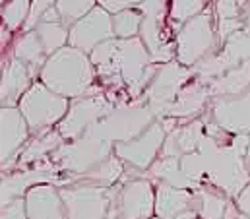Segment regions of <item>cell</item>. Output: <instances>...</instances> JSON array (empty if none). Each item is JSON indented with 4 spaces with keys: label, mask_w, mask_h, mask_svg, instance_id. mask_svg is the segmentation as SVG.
Masks as SVG:
<instances>
[{
    "label": "cell",
    "mask_w": 250,
    "mask_h": 219,
    "mask_svg": "<svg viewBox=\"0 0 250 219\" xmlns=\"http://www.w3.org/2000/svg\"><path fill=\"white\" fill-rule=\"evenodd\" d=\"M249 136L235 134L231 144H219L206 134L198 152L181 157L185 175L198 186H213L235 200L250 184V175L245 165Z\"/></svg>",
    "instance_id": "6da1fadb"
},
{
    "label": "cell",
    "mask_w": 250,
    "mask_h": 219,
    "mask_svg": "<svg viewBox=\"0 0 250 219\" xmlns=\"http://www.w3.org/2000/svg\"><path fill=\"white\" fill-rule=\"evenodd\" d=\"M95 78L89 55L70 45L49 56L39 74V82L70 101L87 95L93 89Z\"/></svg>",
    "instance_id": "7a4b0ae2"
},
{
    "label": "cell",
    "mask_w": 250,
    "mask_h": 219,
    "mask_svg": "<svg viewBox=\"0 0 250 219\" xmlns=\"http://www.w3.org/2000/svg\"><path fill=\"white\" fill-rule=\"evenodd\" d=\"M140 39L149 51L153 64L177 60V35L181 23L171 20V0H142Z\"/></svg>",
    "instance_id": "3957f363"
},
{
    "label": "cell",
    "mask_w": 250,
    "mask_h": 219,
    "mask_svg": "<svg viewBox=\"0 0 250 219\" xmlns=\"http://www.w3.org/2000/svg\"><path fill=\"white\" fill-rule=\"evenodd\" d=\"M155 120L157 118L151 112V109L144 101L138 99V101H128L125 105H117L105 118L93 124L85 134L107 140L111 144L130 142L138 138L142 132H146Z\"/></svg>",
    "instance_id": "277c9868"
},
{
    "label": "cell",
    "mask_w": 250,
    "mask_h": 219,
    "mask_svg": "<svg viewBox=\"0 0 250 219\" xmlns=\"http://www.w3.org/2000/svg\"><path fill=\"white\" fill-rule=\"evenodd\" d=\"M194 78H196L194 70L183 66L177 60L167 62V64H157L155 74L149 80L140 101H144L151 109L157 120L167 118V114L173 107V103L177 101L181 89Z\"/></svg>",
    "instance_id": "5b68a950"
},
{
    "label": "cell",
    "mask_w": 250,
    "mask_h": 219,
    "mask_svg": "<svg viewBox=\"0 0 250 219\" xmlns=\"http://www.w3.org/2000/svg\"><path fill=\"white\" fill-rule=\"evenodd\" d=\"M18 109L27 120L31 136H37L62 122L70 109V99L51 91L43 82H35L21 97Z\"/></svg>",
    "instance_id": "8992f818"
},
{
    "label": "cell",
    "mask_w": 250,
    "mask_h": 219,
    "mask_svg": "<svg viewBox=\"0 0 250 219\" xmlns=\"http://www.w3.org/2000/svg\"><path fill=\"white\" fill-rule=\"evenodd\" d=\"M215 14L206 10L204 14L183 23L177 35V62L187 68H194L198 62L217 53Z\"/></svg>",
    "instance_id": "52a82bcc"
},
{
    "label": "cell",
    "mask_w": 250,
    "mask_h": 219,
    "mask_svg": "<svg viewBox=\"0 0 250 219\" xmlns=\"http://www.w3.org/2000/svg\"><path fill=\"white\" fill-rule=\"evenodd\" d=\"M155 218V184L146 176L125 173L115 184V198L109 219H151Z\"/></svg>",
    "instance_id": "ba28073f"
},
{
    "label": "cell",
    "mask_w": 250,
    "mask_h": 219,
    "mask_svg": "<svg viewBox=\"0 0 250 219\" xmlns=\"http://www.w3.org/2000/svg\"><path fill=\"white\" fill-rule=\"evenodd\" d=\"M115 153V144L93 138V136H82L74 142H64L62 146L51 155V161L61 169V173L78 176L93 169L95 165L109 159Z\"/></svg>",
    "instance_id": "9c48e42d"
},
{
    "label": "cell",
    "mask_w": 250,
    "mask_h": 219,
    "mask_svg": "<svg viewBox=\"0 0 250 219\" xmlns=\"http://www.w3.org/2000/svg\"><path fill=\"white\" fill-rule=\"evenodd\" d=\"M61 196L66 219H109L115 186L101 188L89 184H68L61 188Z\"/></svg>",
    "instance_id": "30bf717a"
},
{
    "label": "cell",
    "mask_w": 250,
    "mask_h": 219,
    "mask_svg": "<svg viewBox=\"0 0 250 219\" xmlns=\"http://www.w3.org/2000/svg\"><path fill=\"white\" fill-rule=\"evenodd\" d=\"M115 107L117 105L107 97V93H87L83 97L72 99L70 109L62 122L57 126V130L62 134L64 142L80 140L93 124L105 118Z\"/></svg>",
    "instance_id": "8fae6325"
},
{
    "label": "cell",
    "mask_w": 250,
    "mask_h": 219,
    "mask_svg": "<svg viewBox=\"0 0 250 219\" xmlns=\"http://www.w3.org/2000/svg\"><path fill=\"white\" fill-rule=\"evenodd\" d=\"M167 138V130L161 120H155L146 132L130 142L115 144V155L128 167L138 173H144L155 163L161 155L163 144Z\"/></svg>",
    "instance_id": "7c38bea8"
},
{
    "label": "cell",
    "mask_w": 250,
    "mask_h": 219,
    "mask_svg": "<svg viewBox=\"0 0 250 219\" xmlns=\"http://www.w3.org/2000/svg\"><path fill=\"white\" fill-rule=\"evenodd\" d=\"M109 39H115L113 16L105 8L95 6L85 18H82L78 23L70 27L68 45L83 51L85 55H91L95 47H99Z\"/></svg>",
    "instance_id": "4fadbf2b"
},
{
    "label": "cell",
    "mask_w": 250,
    "mask_h": 219,
    "mask_svg": "<svg viewBox=\"0 0 250 219\" xmlns=\"http://www.w3.org/2000/svg\"><path fill=\"white\" fill-rule=\"evenodd\" d=\"M206 114L231 134H250V88L223 97H211Z\"/></svg>",
    "instance_id": "5bb4252c"
},
{
    "label": "cell",
    "mask_w": 250,
    "mask_h": 219,
    "mask_svg": "<svg viewBox=\"0 0 250 219\" xmlns=\"http://www.w3.org/2000/svg\"><path fill=\"white\" fill-rule=\"evenodd\" d=\"M0 159H2V173H8L12 165L18 163L21 150L27 146L31 130L23 114L18 107H2L0 109Z\"/></svg>",
    "instance_id": "9a60e30c"
},
{
    "label": "cell",
    "mask_w": 250,
    "mask_h": 219,
    "mask_svg": "<svg viewBox=\"0 0 250 219\" xmlns=\"http://www.w3.org/2000/svg\"><path fill=\"white\" fill-rule=\"evenodd\" d=\"M39 74H41L39 70L21 62L20 58L10 56L8 60H2V88H0L2 107H18L21 97L37 82Z\"/></svg>",
    "instance_id": "2e32d148"
},
{
    "label": "cell",
    "mask_w": 250,
    "mask_h": 219,
    "mask_svg": "<svg viewBox=\"0 0 250 219\" xmlns=\"http://www.w3.org/2000/svg\"><path fill=\"white\" fill-rule=\"evenodd\" d=\"M204 136H206V116L181 120L179 126L167 134L159 157H185L188 153H194L198 152V146Z\"/></svg>",
    "instance_id": "e0dca14e"
},
{
    "label": "cell",
    "mask_w": 250,
    "mask_h": 219,
    "mask_svg": "<svg viewBox=\"0 0 250 219\" xmlns=\"http://www.w3.org/2000/svg\"><path fill=\"white\" fill-rule=\"evenodd\" d=\"M27 219H66L61 188L57 184H37L25 194Z\"/></svg>",
    "instance_id": "ac0fdd59"
},
{
    "label": "cell",
    "mask_w": 250,
    "mask_h": 219,
    "mask_svg": "<svg viewBox=\"0 0 250 219\" xmlns=\"http://www.w3.org/2000/svg\"><path fill=\"white\" fill-rule=\"evenodd\" d=\"M209 101H211L209 86L204 84V82H200L198 78H194L192 82H188L187 86L181 89L177 101L173 103V107H171L167 116L181 118V120L200 118L208 110Z\"/></svg>",
    "instance_id": "d6986e66"
},
{
    "label": "cell",
    "mask_w": 250,
    "mask_h": 219,
    "mask_svg": "<svg viewBox=\"0 0 250 219\" xmlns=\"http://www.w3.org/2000/svg\"><path fill=\"white\" fill-rule=\"evenodd\" d=\"M126 173V165L113 153L109 159L95 165L83 175L70 176L66 175V186L68 184H89V186H101V188H113L123 180Z\"/></svg>",
    "instance_id": "ffe728a7"
},
{
    "label": "cell",
    "mask_w": 250,
    "mask_h": 219,
    "mask_svg": "<svg viewBox=\"0 0 250 219\" xmlns=\"http://www.w3.org/2000/svg\"><path fill=\"white\" fill-rule=\"evenodd\" d=\"M192 190L175 188L165 182L155 184V218L177 219L185 212H190Z\"/></svg>",
    "instance_id": "44dd1931"
},
{
    "label": "cell",
    "mask_w": 250,
    "mask_h": 219,
    "mask_svg": "<svg viewBox=\"0 0 250 219\" xmlns=\"http://www.w3.org/2000/svg\"><path fill=\"white\" fill-rule=\"evenodd\" d=\"M231 200L233 198H229L225 192L204 184L192 190L190 210L200 219H227V208Z\"/></svg>",
    "instance_id": "7402d4cb"
},
{
    "label": "cell",
    "mask_w": 250,
    "mask_h": 219,
    "mask_svg": "<svg viewBox=\"0 0 250 219\" xmlns=\"http://www.w3.org/2000/svg\"><path fill=\"white\" fill-rule=\"evenodd\" d=\"M64 144L62 134L57 128H51L47 132H41L37 136H33V140L27 142V146L21 150L20 157H18V167L23 171L27 165H37L41 161L51 159V155Z\"/></svg>",
    "instance_id": "603a6c76"
},
{
    "label": "cell",
    "mask_w": 250,
    "mask_h": 219,
    "mask_svg": "<svg viewBox=\"0 0 250 219\" xmlns=\"http://www.w3.org/2000/svg\"><path fill=\"white\" fill-rule=\"evenodd\" d=\"M144 176L149 178L153 184L165 182V184H171L175 188H185V190L200 188L194 180H190L185 175V171L181 167V157H159L155 163L146 171Z\"/></svg>",
    "instance_id": "cb8c5ba5"
},
{
    "label": "cell",
    "mask_w": 250,
    "mask_h": 219,
    "mask_svg": "<svg viewBox=\"0 0 250 219\" xmlns=\"http://www.w3.org/2000/svg\"><path fill=\"white\" fill-rule=\"evenodd\" d=\"M211 97H223V95H235L250 88V60L241 62L239 66L231 68L223 76L215 78L208 84Z\"/></svg>",
    "instance_id": "d4e9b609"
},
{
    "label": "cell",
    "mask_w": 250,
    "mask_h": 219,
    "mask_svg": "<svg viewBox=\"0 0 250 219\" xmlns=\"http://www.w3.org/2000/svg\"><path fill=\"white\" fill-rule=\"evenodd\" d=\"M12 56L20 58L21 62L33 66L39 72H41V68L45 66V62L49 58L43 45H41V41H39V37H37V33H35V29L33 31H21L20 37H16Z\"/></svg>",
    "instance_id": "484cf974"
},
{
    "label": "cell",
    "mask_w": 250,
    "mask_h": 219,
    "mask_svg": "<svg viewBox=\"0 0 250 219\" xmlns=\"http://www.w3.org/2000/svg\"><path fill=\"white\" fill-rule=\"evenodd\" d=\"M140 27H142V12L140 8H130L123 10L113 16V29L117 39H132L140 37Z\"/></svg>",
    "instance_id": "4316f807"
},
{
    "label": "cell",
    "mask_w": 250,
    "mask_h": 219,
    "mask_svg": "<svg viewBox=\"0 0 250 219\" xmlns=\"http://www.w3.org/2000/svg\"><path fill=\"white\" fill-rule=\"evenodd\" d=\"M97 0H59L57 10L61 14L62 23L70 29L74 23H78L82 18H85L93 8Z\"/></svg>",
    "instance_id": "83f0119b"
},
{
    "label": "cell",
    "mask_w": 250,
    "mask_h": 219,
    "mask_svg": "<svg viewBox=\"0 0 250 219\" xmlns=\"http://www.w3.org/2000/svg\"><path fill=\"white\" fill-rule=\"evenodd\" d=\"M31 2L33 0H6L2 6V20L8 29H23L31 12Z\"/></svg>",
    "instance_id": "f1b7e54d"
},
{
    "label": "cell",
    "mask_w": 250,
    "mask_h": 219,
    "mask_svg": "<svg viewBox=\"0 0 250 219\" xmlns=\"http://www.w3.org/2000/svg\"><path fill=\"white\" fill-rule=\"evenodd\" d=\"M208 0H171V20L177 23H187L192 18L206 12Z\"/></svg>",
    "instance_id": "f546056e"
},
{
    "label": "cell",
    "mask_w": 250,
    "mask_h": 219,
    "mask_svg": "<svg viewBox=\"0 0 250 219\" xmlns=\"http://www.w3.org/2000/svg\"><path fill=\"white\" fill-rule=\"evenodd\" d=\"M57 2H59V0H33V2H31L29 18H27V22H25V25H23L21 31H33V29L41 23L43 16H45L51 8L57 6Z\"/></svg>",
    "instance_id": "4dcf8cb0"
},
{
    "label": "cell",
    "mask_w": 250,
    "mask_h": 219,
    "mask_svg": "<svg viewBox=\"0 0 250 219\" xmlns=\"http://www.w3.org/2000/svg\"><path fill=\"white\" fill-rule=\"evenodd\" d=\"M213 10H215V20H233L241 16V6L239 0H213Z\"/></svg>",
    "instance_id": "1f68e13d"
},
{
    "label": "cell",
    "mask_w": 250,
    "mask_h": 219,
    "mask_svg": "<svg viewBox=\"0 0 250 219\" xmlns=\"http://www.w3.org/2000/svg\"><path fill=\"white\" fill-rule=\"evenodd\" d=\"M0 219H27V208L25 198H16L8 204H2Z\"/></svg>",
    "instance_id": "d6a6232c"
},
{
    "label": "cell",
    "mask_w": 250,
    "mask_h": 219,
    "mask_svg": "<svg viewBox=\"0 0 250 219\" xmlns=\"http://www.w3.org/2000/svg\"><path fill=\"white\" fill-rule=\"evenodd\" d=\"M142 4V0H97V6L105 8L107 12H111L113 16L123 12V10H130V8H138Z\"/></svg>",
    "instance_id": "836d02e7"
},
{
    "label": "cell",
    "mask_w": 250,
    "mask_h": 219,
    "mask_svg": "<svg viewBox=\"0 0 250 219\" xmlns=\"http://www.w3.org/2000/svg\"><path fill=\"white\" fill-rule=\"evenodd\" d=\"M235 204H237V208H239L241 214H245V216L250 218V184L235 198Z\"/></svg>",
    "instance_id": "e575fe53"
},
{
    "label": "cell",
    "mask_w": 250,
    "mask_h": 219,
    "mask_svg": "<svg viewBox=\"0 0 250 219\" xmlns=\"http://www.w3.org/2000/svg\"><path fill=\"white\" fill-rule=\"evenodd\" d=\"M245 165H247V171L250 175V136H249V148H247V153H245Z\"/></svg>",
    "instance_id": "d590c367"
},
{
    "label": "cell",
    "mask_w": 250,
    "mask_h": 219,
    "mask_svg": "<svg viewBox=\"0 0 250 219\" xmlns=\"http://www.w3.org/2000/svg\"><path fill=\"white\" fill-rule=\"evenodd\" d=\"M177 219H200V218H198V216H196V214H194V212L190 210V212H185L183 216H179Z\"/></svg>",
    "instance_id": "8d00e7d4"
},
{
    "label": "cell",
    "mask_w": 250,
    "mask_h": 219,
    "mask_svg": "<svg viewBox=\"0 0 250 219\" xmlns=\"http://www.w3.org/2000/svg\"><path fill=\"white\" fill-rule=\"evenodd\" d=\"M250 0H239V6H241V8H243V6H247V4H249Z\"/></svg>",
    "instance_id": "74e56055"
},
{
    "label": "cell",
    "mask_w": 250,
    "mask_h": 219,
    "mask_svg": "<svg viewBox=\"0 0 250 219\" xmlns=\"http://www.w3.org/2000/svg\"><path fill=\"white\" fill-rule=\"evenodd\" d=\"M235 219H250V218H249V216H245V214H239Z\"/></svg>",
    "instance_id": "f35d334b"
},
{
    "label": "cell",
    "mask_w": 250,
    "mask_h": 219,
    "mask_svg": "<svg viewBox=\"0 0 250 219\" xmlns=\"http://www.w3.org/2000/svg\"><path fill=\"white\" fill-rule=\"evenodd\" d=\"M151 219H157V218H151Z\"/></svg>",
    "instance_id": "ab89813d"
}]
</instances>
